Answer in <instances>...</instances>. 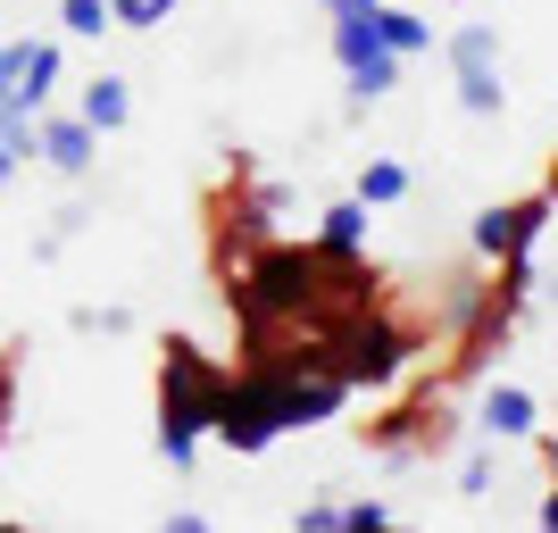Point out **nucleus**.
I'll return each instance as SVG.
<instances>
[{
  "label": "nucleus",
  "mask_w": 558,
  "mask_h": 533,
  "mask_svg": "<svg viewBox=\"0 0 558 533\" xmlns=\"http://www.w3.org/2000/svg\"><path fill=\"white\" fill-rule=\"evenodd\" d=\"M384 525H392L384 500H350V509H342V533H384Z\"/></svg>",
  "instance_id": "a211bd4d"
},
{
  "label": "nucleus",
  "mask_w": 558,
  "mask_h": 533,
  "mask_svg": "<svg viewBox=\"0 0 558 533\" xmlns=\"http://www.w3.org/2000/svg\"><path fill=\"white\" fill-rule=\"evenodd\" d=\"M59 25H68V34H109V0H59Z\"/></svg>",
  "instance_id": "f3484780"
},
{
  "label": "nucleus",
  "mask_w": 558,
  "mask_h": 533,
  "mask_svg": "<svg viewBox=\"0 0 558 533\" xmlns=\"http://www.w3.org/2000/svg\"><path fill=\"white\" fill-rule=\"evenodd\" d=\"M159 533H209V517H201V509H175V517H167Z\"/></svg>",
  "instance_id": "4be33fe9"
},
{
  "label": "nucleus",
  "mask_w": 558,
  "mask_h": 533,
  "mask_svg": "<svg viewBox=\"0 0 558 533\" xmlns=\"http://www.w3.org/2000/svg\"><path fill=\"white\" fill-rule=\"evenodd\" d=\"M450 68H459V75H475V68H500V34H492V25L484 17H475V25H459V34H450Z\"/></svg>",
  "instance_id": "f8f14e48"
},
{
  "label": "nucleus",
  "mask_w": 558,
  "mask_h": 533,
  "mask_svg": "<svg viewBox=\"0 0 558 533\" xmlns=\"http://www.w3.org/2000/svg\"><path fill=\"white\" fill-rule=\"evenodd\" d=\"M459 109H466V117H500V109H509V84H500V68L459 75Z\"/></svg>",
  "instance_id": "4468645a"
},
{
  "label": "nucleus",
  "mask_w": 558,
  "mask_h": 533,
  "mask_svg": "<svg viewBox=\"0 0 558 533\" xmlns=\"http://www.w3.org/2000/svg\"><path fill=\"white\" fill-rule=\"evenodd\" d=\"M550 192H534V201H500V209H484L475 217V233H466V242H475V258H517V251H534V233L550 226Z\"/></svg>",
  "instance_id": "423d86ee"
},
{
  "label": "nucleus",
  "mask_w": 558,
  "mask_h": 533,
  "mask_svg": "<svg viewBox=\"0 0 558 533\" xmlns=\"http://www.w3.org/2000/svg\"><path fill=\"white\" fill-rule=\"evenodd\" d=\"M175 9H184V0H109V17H117V25H134V34H150V25H167V17H175Z\"/></svg>",
  "instance_id": "2eb2a0df"
},
{
  "label": "nucleus",
  "mask_w": 558,
  "mask_h": 533,
  "mask_svg": "<svg viewBox=\"0 0 558 533\" xmlns=\"http://www.w3.org/2000/svg\"><path fill=\"white\" fill-rule=\"evenodd\" d=\"M100 159V134L84 125V117H43V167H59V175H93Z\"/></svg>",
  "instance_id": "0eeeda50"
},
{
  "label": "nucleus",
  "mask_w": 558,
  "mask_h": 533,
  "mask_svg": "<svg viewBox=\"0 0 558 533\" xmlns=\"http://www.w3.org/2000/svg\"><path fill=\"white\" fill-rule=\"evenodd\" d=\"M9 175H17V150H9V142H0V184H9Z\"/></svg>",
  "instance_id": "393cba45"
},
{
  "label": "nucleus",
  "mask_w": 558,
  "mask_h": 533,
  "mask_svg": "<svg viewBox=\"0 0 558 533\" xmlns=\"http://www.w3.org/2000/svg\"><path fill=\"white\" fill-rule=\"evenodd\" d=\"M367 201H359V192H350V201H333L326 217H317V251H367Z\"/></svg>",
  "instance_id": "9d476101"
},
{
  "label": "nucleus",
  "mask_w": 558,
  "mask_h": 533,
  "mask_svg": "<svg viewBox=\"0 0 558 533\" xmlns=\"http://www.w3.org/2000/svg\"><path fill=\"white\" fill-rule=\"evenodd\" d=\"M292 533H342V509H333V500H308V509H301V525H292Z\"/></svg>",
  "instance_id": "6ab92c4d"
},
{
  "label": "nucleus",
  "mask_w": 558,
  "mask_h": 533,
  "mask_svg": "<svg viewBox=\"0 0 558 533\" xmlns=\"http://www.w3.org/2000/svg\"><path fill=\"white\" fill-rule=\"evenodd\" d=\"M550 201H558V159H550Z\"/></svg>",
  "instance_id": "a878e982"
},
{
  "label": "nucleus",
  "mask_w": 558,
  "mask_h": 533,
  "mask_svg": "<svg viewBox=\"0 0 558 533\" xmlns=\"http://www.w3.org/2000/svg\"><path fill=\"white\" fill-rule=\"evenodd\" d=\"M459 492H466V500H484V492H492V459H466L459 467Z\"/></svg>",
  "instance_id": "aec40b11"
},
{
  "label": "nucleus",
  "mask_w": 558,
  "mask_h": 533,
  "mask_svg": "<svg viewBox=\"0 0 558 533\" xmlns=\"http://www.w3.org/2000/svg\"><path fill=\"white\" fill-rule=\"evenodd\" d=\"M50 84H59V43H0V109L43 117Z\"/></svg>",
  "instance_id": "39448f33"
},
{
  "label": "nucleus",
  "mask_w": 558,
  "mask_h": 533,
  "mask_svg": "<svg viewBox=\"0 0 558 533\" xmlns=\"http://www.w3.org/2000/svg\"><path fill=\"white\" fill-rule=\"evenodd\" d=\"M384 533H392V525H384Z\"/></svg>",
  "instance_id": "cd10ccee"
},
{
  "label": "nucleus",
  "mask_w": 558,
  "mask_h": 533,
  "mask_svg": "<svg viewBox=\"0 0 558 533\" xmlns=\"http://www.w3.org/2000/svg\"><path fill=\"white\" fill-rule=\"evenodd\" d=\"M0 125H9V109H0Z\"/></svg>",
  "instance_id": "bb28decb"
},
{
  "label": "nucleus",
  "mask_w": 558,
  "mask_h": 533,
  "mask_svg": "<svg viewBox=\"0 0 558 533\" xmlns=\"http://www.w3.org/2000/svg\"><path fill=\"white\" fill-rule=\"evenodd\" d=\"M375 34H384V50H392V59H417V50H434V25L409 17V9H384V0H375Z\"/></svg>",
  "instance_id": "9b49d317"
},
{
  "label": "nucleus",
  "mask_w": 558,
  "mask_h": 533,
  "mask_svg": "<svg viewBox=\"0 0 558 533\" xmlns=\"http://www.w3.org/2000/svg\"><path fill=\"white\" fill-rule=\"evenodd\" d=\"M534 425H542V409H534L525 384H492V392H484V434L492 441H525Z\"/></svg>",
  "instance_id": "6e6552de"
},
{
  "label": "nucleus",
  "mask_w": 558,
  "mask_h": 533,
  "mask_svg": "<svg viewBox=\"0 0 558 533\" xmlns=\"http://www.w3.org/2000/svg\"><path fill=\"white\" fill-rule=\"evenodd\" d=\"M400 192H409V167L400 159H367L359 167V201H367V209H392Z\"/></svg>",
  "instance_id": "ddd939ff"
},
{
  "label": "nucleus",
  "mask_w": 558,
  "mask_h": 533,
  "mask_svg": "<svg viewBox=\"0 0 558 533\" xmlns=\"http://www.w3.org/2000/svg\"><path fill=\"white\" fill-rule=\"evenodd\" d=\"M542 533H558V484L542 492Z\"/></svg>",
  "instance_id": "5701e85b"
},
{
  "label": "nucleus",
  "mask_w": 558,
  "mask_h": 533,
  "mask_svg": "<svg viewBox=\"0 0 558 533\" xmlns=\"http://www.w3.org/2000/svg\"><path fill=\"white\" fill-rule=\"evenodd\" d=\"M9 409H17V359H0V434H9Z\"/></svg>",
  "instance_id": "412c9836"
},
{
  "label": "nucleus",
  "mask_w": 558,
  "mask_h": 533,
  "mask_svg": "<svg viewBox=\"0 0 558 533\" xmlns=\"http://www.w3.org/2000/svg\"><path fill=\"white\" fill-rule=\"evenodd\" d=\"M75 117H84L93 134H117V125L134 117V93H125V75H93V84H84V100H75Z\"/></svg>",
  "instance_id": "1a4fd4ad"
},
{
  "label": "nucleus",
  "mask_w": 558,
  "mask_h": 533,
  "mask_svg": "<svg viewBox=\"0 0 558 533\" xmlns=\"http://www.w3.org/2000/svg\"><path fill=\"white\" fill-rule=\"evenodd\" d=\"M333 59H342L350 75V100H384L400 84V68L409 59H392L384 50V34H375V9H350V17H333Z\"/></svg>",
  "instance_id": "20e7f679"
},
{
  "label": "nucleus",
  "mask_w": 558,
  "mask_h": 533,
  "mask_svg": "<svg viewBox=\"0 0 558 533\" xmlns=\"http://www.w3.org/2000/svg\"><path fill=\"white\" fill-rule=\"evenodd\" d=\"M209 392H217V367L184 334H167V375H159V450H167V467L201 459V441H209Z\"/></svg>",
  "instance_id": "7ed1b4c3"
},
{
  "label": "nucleus",
  "mask_w": 558,
  "mask_h": 533,
  "mask_svg": "<svg viewBox=\"0 0 558 533\" xmlns=\"http://www.w3.org/2000/svg\"><path fill=\"white\" fill-rule=\"evenodd\" d=\"M409 350H417V342H409L392 317H375V301H359V308H317V359H326L342 384L384 392Z\"/></svg>",
  "instance_id": "f03ea898"
},
{
  "label": "nucleus",
  "mask_w": 558,
  "mask_h": 533,
  "mask_svg": "<svg viewBox=\"0 0 558 533\" xmlns=\"http://www.w3.org/2000/svg\"><path fill=\"white\" fill-rule=\"evenodd\" d=\"M226 301L251 334H276L292 317L326 308V276H317V242H267L251 258V276H226Z\"/></svg>",
  "instance_id": "f257e3e1"
},
{
  "label": "nucleus",
  "mask_w": 558,
  "mask_h": 533,
  "mask_svg": "<svg viewBox=\"0 0 558 533\" xmlns=\"http://www.w3.org/2000/svg\"><path fill=\"white\" fill-rule=\"evenodd\" d=\"M276 209H283V192L258 184L251 201H233V226H242V233H267V226H276Z\"/></svg>",
  "instance_id": "dca6fc26"
},
{
  "label": "nucleus",
  "mask_w": 558,
  "mask_h": 533,
  "mask_svg": "<svg viewBox=\"0 0 558 533\" xmlns=\"http://www.w3.org/2000/svg\"><path fill=\"white\" fill-rule=\"evenodd\" d=\"M317 9H333V17H350V9H375V0H317Z\"/></svg>",
  "instance_id": "b1692460"
}]
</instances>
